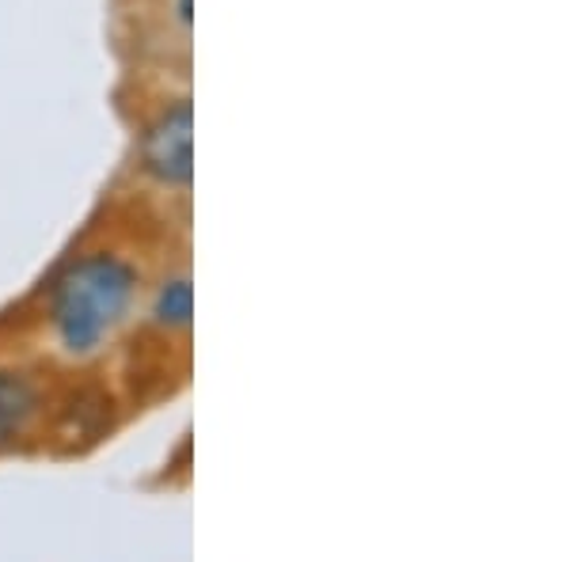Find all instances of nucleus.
<instances>
[{"mask_svg":"<svg viewBox=\"0 0 570 562\" xmlns=\"http://www.w3.org/2000/svg\"><path fill=\"white\" fill-rule=\"evenodd\" d=\"M137 274L115 255H88L77 263L53 293V324L72 354H85L118 324L130 304Z\"/></svg>","mask_w":570,"mask_h":562,"instance_id":"nucleus-1","label":"nucleus"},{"mask_svg":"<svg viewBox=\"0 0 570 562\" xmlns=\"http://www.w3.org/2000/svg\"><path fill=\"white\" fill-rule=\"evenodd\" d=\"M145 171L168 187H190L195 179V107L179 103L145 137Z\"/></svg>","mask_w":570,"mask_h":562,"instance_id":"nucleus-2","label":"nucleus"},{"mask_svg":"<svg viewBox=\"0 0 570 562\" xmlns=\"http://www.w3.org/2000/svg\"><path fill=\"white\" fill-rule=\"evenodd\" d=\"M35 411V388L23 376L0 373V437L20 430Z\"/></svg>","mask_w":570,"mask_h":562,"instance_id":"nucleus-3","label":"nucleus"},{"mask_svg":"<svg viewBox=\"0 0 570 562\" xmlns=\"http://www.w3.org/2000/svg\"><path fill=\"white\" fill-rule=\"evenodd\" d=\"M156 319L164 327H187L195 319V285L187 278H171L156 297Z\"/></svg>","mask_w":570,"mask_h":562,"instance_id":"nucleus-4","label":"nucleus"},{"mask_svg":"<svg viewBox=\"0 0 570 562\" xmlns=\"http://www.w3.org/2000/svg\"><path fill=\"white\" fill-rule=\"evenodd\" d=\"M179 20H183V23L195 20V0H179Z\"/></svg>","mask_w":570,"mask_h":562,"instance_id":"nucleus-5","label":"nucleus"}]
</instances>
